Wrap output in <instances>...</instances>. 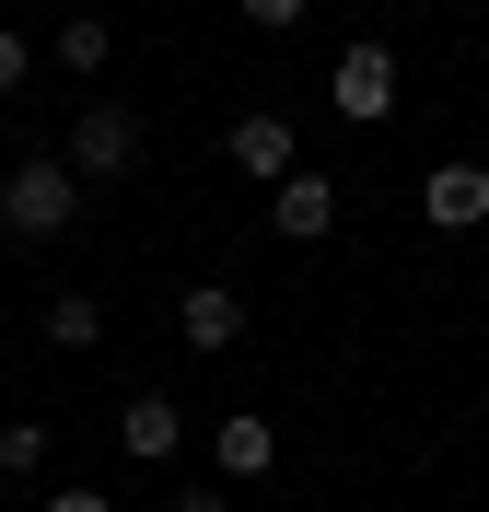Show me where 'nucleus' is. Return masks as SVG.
<instances>
[{
  "label": "nucleus",
  "mask_w": 489,
  "mask_h": 512,
  "mask_svg": "<svg viewBox=\"0 0 489 512\" xmlns=\"http://www.w3.org/2000/svg\"><path fill=\"white\" fill-rule=\"evenodd\" d=\"M82 222V175H70V152H24L12 175H0V233H24V245H47V233Z\"/></svg>",
  "instance_id": "nucleus-1"
},
{
  "label": "nucleus",
  "mask_w": 489,
  "mask_h": 512,
  "mask_svg": "<svg viewBox=\"0 0 489 512\" xmlns=\"http://www.w3.org/2000/svg\"><path fill=\"white\" fill-rule=\"evenodd\" d=\"M129 163H140V117H129L117 94H94L82 117H70V175L105 187V175H129Z\"/></svg>",
  "instance_id": "nucleus-2"
},
{
  "label": "nucleus",
  "mask_w": 489,
  "mask_h": 512,
  "mask_svg": "<svg viewBox=\"0 0 489 512\" xmlns=\"http://www.w3.org/2000/svg\"><path fill=\"white\" fill-rule=\"evenodd\" d=\"M210 466H222L233 489H257L268 466H280V419H268V408H222V419H210Z\"/></svg>",
  "instance_id": "nucleus-3"
},
{
  "label": "nucleus",
  "mask_w": 489,
  "mask_h": 512,
  "mask_svg": "<svg viewBox=\"0 0 489 512\" xmlns=\"http://www.w3.org/2000/svg\"><path fill=\"white\" fill-rule=\"evenodd\" d=\"M338 117H350V128L396 117V47H373V35H350V47H338Z\"/></svg>",
  "instance_id": "nucleus-4"
},
{
  "label": "nucleus",
  "mask_w": 489,
  "mask_h": 512,
  "mask_svg": "<svg viewBox=\"0 0 489 512\" xmlns=\"http://www.w3.org/2000/svg\"><path fill=\"white\" fill-rule=\"evenodd\" d=\"M268 233H280V245H315V233H338V187H326L315 163H292V175L268 187Z\"/></svg>",
  "instance_id": "nucleus-5"
},
{
  "label": "nucleus",
  "mask_w": 489,
  "mask_h": 512,
  "mask_svg": "<svg viewBox=\"0 0 489 512\" xmlns=\"http://www.w3.org/2000/svg\"><path fill=\"white\" fill-rule=\"evenodd\" d=\"M420 222L431 233H478L489 222V163H431L420 175Z\"/></svg>",
  "instance_id": "nucleus-6"
},
{
  "label": "nucleus",
  "mask_w": 489,
  "mask_h": 512,
  "mask_svg": "<svg viewBox=\"0 0 489 512\" xmlns=\"http://www.w3.org/2000/svg\"><path fill=\"white\" fill-rule=\"evenodd\" d=\"M222 152H233V175H257V187H280V175L303 163V152H292V117H268V105L222 128Z\"/></svg>",
  "instance_id": "nucleus-7"
},
{
  "label": "nucleus",
  "mask_w": 489,
  "mask_h": 512,
  "mask_svg": "<svg viewBox=\"0 0 489 512\" xmlns=\"http://www.w3.org/2000/svg\"><path fill=\"white\" fill-rule=\"evenodd\" d=\"M175 338H187V350H210V361H222L233 338H245V291H222V280H198L187 303H175Z\"/></svg>",
  "instance_id": "nucleus-8"
},
{
  "label": "nucleus",
  "mask_w": 489,
  "mask_h": 512,
  "mask_svg": "<svg viewBox=\"0 0 489 512\" xmlns=\"http://www.w3.org/2000/svg\"><path fill=\"white\" fill-rule=\"evenodd\" d=\"M117 443H129L140 466H163V454L187 443V419H175V396H129V408H117Z\"/></svg>",
  "instance_id": "nucleus-9"
},
{
  "label": "nucleus",
  "mask_w": 489,
  "mask_h": 512,
  "mask_svg": "<svg viewBox=\"0 0 489 512\" xmlns=\"http://www.w3.org/2000/svg\"><path fill=\"white\" fill-rule=\"evenodd\" d=\"M117 59V24H105V12H70L59 24V70H105Z\"/></svg>",
  "instance_id": "nucleus-10"
},
{
  "label": "nucleus",
  "mask_w": 489,
  "mask_h": 512,
  "mask_svg": "<svg viewBox=\"0 0 489 512\" xmlns=\"http://www.w3.org/2000/svg\"><path fill=\"white\" fill-rule=\"evenodd\" d=\"M47 338H59V350H94V338H105V303H94V291H59V303H47Z\"/></svg>",
  "instance_id": "nucleus-11"
},
{
  "label": "nucleus",
  "mask_w": 489,
  "mask_h": 512,
  "mask_svg": "<svg viewBox=\"0 0 489 512\" xmlns=\"http://www.w3.org/2000/svg\"><path fill=\"white\" fill-rule=\"evenodd\" d=\"M35 466H47V431L35 419H0V478H35Z\"/></svg>",
  "instance_id": "nucleus-12"
},
{
  "label": "nucleus",
  "mask_w": 489,
  "mask_h": 512,
  "mask_svg": "<svg viewBox=\"0 0 489 512\" xmlns=\"http://www.w3.org/2000/svg\"><path fill=\"white\" fill-rule=\"evenodd\" d=\"M24 82H35V35H12V24H0V105L24 94Z\"/></svg>",
  "instance_id": "nucleus-13"
},
{
  "label": "nucleus",
  "mask_w": 489,
  "mask_h": 512,
  "mask_svg": "<svg viewBox=\"0 0 489 512\" xmlns=\"http://www.w3.org/2000/svg\"><path fill=\"white\" fill-rule=\"evenodd\" d=\"M303 12H315V0H245V24H268V35H292Z\"/></svg>",
  "instance_id": "nucleus-14"
},
{
  "label": "nucleus",
  "mask_w": 489,
  "mask_h": 512,
  "mask_svg": "<svg viewBox=\"0 0 489 512\" xmlns=\"http://www.w3.org/2000/svg\"><path fill=\"white\" fill-rule=\"evenodd\" d=\"M175 512H233V489H222V478H187V489H175Z\"/></svg>",
  "instance_id": "nucleus-15"
},
{
  "label": "nucleus",
  "mask_w": 489,
  "mask_h": 512,
  "mask_svg": "<svg viewBox=\"0 0 489 512\" xmlns=\"http://www.w3.org/2000/svg\"><path fill=\"white\" fill-rule=\"evenodd\" d=\"M35 512H117L105 489H59V501H35Z\"/></svg>",
  "instance_id": "nucleus-16"
}]
</instances>
